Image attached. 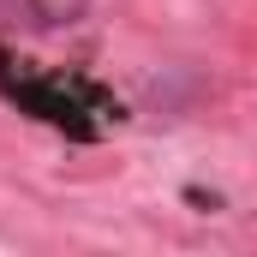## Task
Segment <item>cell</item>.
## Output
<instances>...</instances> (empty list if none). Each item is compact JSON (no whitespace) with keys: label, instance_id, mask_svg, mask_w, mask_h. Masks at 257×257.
Masks as SVG:
<instances>
[{"label":"cell","instance_id":"1","mask_svg":"<svg viewBox=\"0 0 257 257\" xmlns=\"http://www.w3.org/2000/svg\"><path fill=\"white\" fill-rule=\"evenodd\" d=\"M0 90H6L18 108H30L36 120H48L54 132L78 138V144H90L108 120H114V126L126 120V108H120L102 84L66 78V72H30L24 60H6V54H0Z\"/></svg>","mask_w":257,"mask_h":257},{"label":"cell","instance_id":"2","mask_svg":"<svg viewBox=\"0 0 257 257\" xmlns=\"http://www.w3.org/2000/svg\"><path fill=\"white\" fill-rule=\"evenodd\" d=\"M84 12H90V0H30V18L48 24V30H54V24H78Z\"/></svg>","mask_w":257,"mask_h":257},{"label":"cell","instance_id":"3","mask_svg":"<svg viewBox=\"0 0 257 257\" xmlns=\"http://www.w3.org/2000/svg\"><path fill=\"white\" fill-rule=\"evenodd\" d=\"M186 203H192L197 215H215V209H221V192H203V186H186Z\"/></svg>","mask_w":257,"mask_h":257}]
</instances>
